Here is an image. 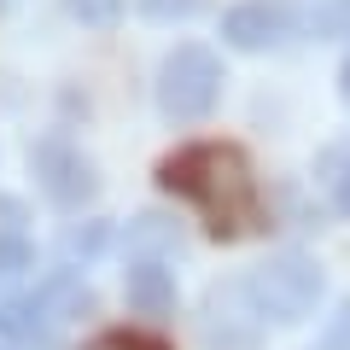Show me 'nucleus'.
Masks as SVG:
<instances>
[{
    "label": "nucleus",
    "instance_id": "nucleus-2",
    "mask_svg": "<svg viewBox=\"0 0 350 350\" xmlns=\"http://www.w3.org/2000/svg\"><path fill=\"white\" fill-rule=\"evenodd\" d=\"M222 100V59L199 41H181L170 59L158 64V105L175 123H204Z\"/></svg>",
    "mask_w": 350,
    "mask_h": 350
},
{
    "label": "nucleus",
    "instance_id": "nucleus-12",
    "mask_svg": "<svg viewBox=\"0 0 350 350\" xmlns=\"http://www.w3.org/2000/svg\"><path fill=\"white\" fill-rule=\"evenodd\" d=\"M88 350H170V345L152 338V333H100Z\"/></svg>",
    "mask_w": 350,
    "mask_h": 350
},
{
    "label": "nucleus",
    "instance_id": "nucleus-15",
    "mask_svg": "<svg viewBox=\"0 0 350 350\" xmlns=\"http://www.w3.org/2000/svg\"><path fill=\"white\" fill-rule=\"evenodd\" d=\"M70 6L88 18V24H111L117 18V0H70Z\"/></svg>",
    "mask_w": 350,
    "mask_h": 350
},
{
    "label": "nucleus",
    "instance_id": "nucleus-16",
    "mask_svg": "<svg viewBox=\"0 0 350 350\" xmlns=\"http://www.w3.org/2000/svg\"><path fill=\"white\" fill-rule=\"evenodd\" d=\"M338 100L350 105V53H345V64H338Z\"/></svg>",
    "mask_w": 350,
    "mask_h": 350
},
{
    "label": "nucleus",
    "instance_id": "nucleus-14",
    "mask_svg": "<svg viewBox=\"0 0 350 350\" xmlns=\"http://www.w3.org/2000/svg\"><path fill=\"white\" fill-rule=\"evenodd\" d=\"M193 6H199V0H140V12H146V18H163V24H170V18H187Z\"/></svg>",
    "mask_w": 350,
    "mask_h": 350
},
{
    "label": "nucleus",
    "instance_id": "nucleus-4",
    "mask_svg": "<svg viewBox=\"0 0 350 350\" xmlns=\"http://www.w3.org/2000/svg\"><path fill=\"white\" fill-rule=\"evenodd\" d=\"M262 310L251 298V280H222V286L204 292V315H199V333L204 350H257L262 345Z\"/></svg>",
    "mask_w": 350,
    "mask_h": 350
},
{
    "label": "nucleus",
    "instance_id": "nucleus-5",
    "mask_svg": "<svg viewBox=\"0 0 350 350\" xmlns=\"http://www.w3.org/2000/svg\"><path fill=\"white\" fill-rule=\"evenodd\" d=\"M29 163H36V175H41V187H47L53 204L76 211L82 199H94V163H88L76 146H64V140H41V146L29 152Z\"/></svg>",
    "mask_w": 350,
    "mask_h": 350
},
{
    "label": "nucleus",
    "instance_id": "nucleus-8",
    "mask_svg": "<svg viewBox=\"0 0 350 350\" xmlns=\"http://www.w3.org/2000/svg\"><path fill=\"white\" fill-rule=\"evenodd\" d=\"M123 292H129V304H135V315H170L175 310V275L163 269V262H152V257L129 262Z\"/></svg>",
    "mask_w": 350,
    "mask_h": 350
},
{
    "label": "nucleus",
    "instance_id": "nucleus-11",
    "mask_svg": "<svg viewBox=\"0 0 350 350\" xmlns=\"http://www.w3.org/2000/svg\"><path fill=\"white\" fill-rule=\"evenodd\" d=\"M321 170H327V181H333V204L350 216V146H345V152H327Z\"/></svg>",
    "mask_w": 350,
    "mask_h": 350
},
{
    "label": "nucleus",
    "instance_id": "nucleus-1",
    "mask_svg": "<svg viewBox=\"0 0 350 350\" xmlns=\"http://www.w3.org/2000/svg\"><path fill=\"white\" fill-rule=\"evenodd\" d=\"M158 187L199 204L204 228H211L216 239H245V234L262 228L257 175H251L245 152L228 146V140H199V146L170 152V158L158 163Z\"/></svg>",
    "mask_w": 350,
    "mask_h": 350
},
{
    "label": "nucleus",
    "instance_id": "nucleus-9",
    "mask_svg": "<svg viewBox=\"0 0 350 350\" xmlns=\"http://www.w3.org/2000/svg\"><path fill=\"white\" fill-rule=\"evenodd\" d=\"M129 251L163 262V251H181V234H175V222H163V216H135V222H129Z\"/></svg>",
    "mask_w": 350,
    "mask_h": 350
},
{
    "label": "nucleus",
    "instance_id": "nucleus-6",
    "mask_svg": "<svg viewBox=\"0 0 350 350\" xmlns=\"http://www.w3.org/2000/svg\"><path fill=\"white\" fill-rule=\"evenodd\" d=\"M59 315H53V304L41 298V292H29V298H6L0 304V338L18 350H41L53 345V333H59Z\"/></svg>",
    "mask_w": 350,
    "mask_h": 350
},
{
    "label": "nucleus",
    "instance_id": "nucleus-3",
    "mask_svg": "<svg viewBox=\"0 0 350 350\" xmlns=\"http://www.w3.org/2000/svg\"><path fill=\"white\" fill-rule=\"evenodd\" d=\"M251 298H257L262 321H304L321 298V262L304 251H275V257L251 269Z\"/></svg>",
    "mask_w": 350,
    "mask_h": 350
},
{
    "label": "nucleus",
    "instance_id": "nucleus-13",
    "mask_svg": "<svg viewBox=\"0 0 350 350\" xmlns=\"http://www.w3.org/2000/svg\"><path fill=\"white\" fill-rule=\"evenodd\" d=\"M315 350H350V298L338 304V315L327 321V333H321V345Z\"/></svg>",
    "mask_w": 350,
    "mask_h": 350
},
{
    "label": "nucleus",
    "instance_id": "nucleus-10",
    "mask_svg": "<svg viewBox=\"0 0 350 350\" xmlns=\"http://www.w3.org/2000/svg\"><path fill=\"white\" fill-rule=\"evenodd\" d=\"M29 262H36V251H29V239L18 234V228H12V234H0V275H24Z\"/></svg>",
    "mask_w": 350,
    "mask_h": 350
},
{
    "label": "nucleus",
    "instance_id": "nucleus-7",
    "mask_svg": "<svg viewBox=\"0 0 350 350\" xmlns=\"http://www.w3.org/2000/svg\"><path fill=\"white\" fill-rule=\"evenodd\" d=\"M222 41L239 53H269L286 41V12L280 6H234L222 18Z\"/></svg>",
    "mask_w": 350,
    "mask_h": 350
}]
</instances>
